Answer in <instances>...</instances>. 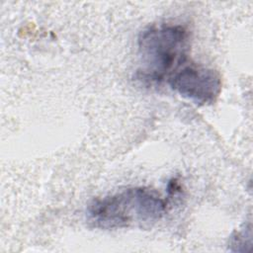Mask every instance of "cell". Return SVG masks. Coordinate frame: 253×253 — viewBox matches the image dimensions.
<instances>
[{"label": "cell", "mask_w": 253, "mask_h": 253, "mask_svg": "<svg viewBox=\"0 0 253 253\" xmlns=\"http://www.w3.org/2000/svg\"><path fill=\"white\" fill-rule=\"evenodd\" d=\"M167 202L155 190L129 187L94 199L87 208L88 223L100 229H117L152 224L166 213Z\"/></svg>", "instance_id": "6da1fadb"}, {"label": "cell", "mask_w": 253, "mask_h": 253, "mask_svg": "<svg viewBox=\"0 0 253 253\" xmlns=\"http://www.w3.org/2000/svg\"><path fill=\"white\" fill-rule=\"evenodd\" d=\"M140 67L135 78L144 84H159L188 62L190 36L178 24L151 25L137 39Z\"/></svg>", "instance_id": "7a4b0ae2"}, {"label": "cell", "mask_w": 253, "mask_h": 253, "mask_svg": "<svg viewBox=\"0 0 253 253\" xmlns=\"http://www.w3.org/2000/svg\"><path fill=\"white\" fill-rule=\"evenodd\" d=\"M168 85L182 97L199 105L214 103L221 93L220 74L196 63H185L167 79Z\"/></svg>", "instance_id": "3957f363"}]
</instances>
